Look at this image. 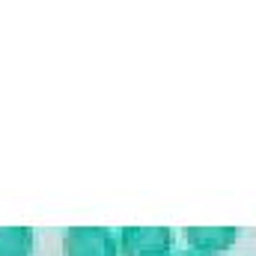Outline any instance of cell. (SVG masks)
<instances>
[{
	"instance_id": "1",
	"label": "cell",
	"mask_w": 256,
	"mask_h": 256,
	"mask_svg": "<svg viewBox=\"0 0 256 256\" xmlns=\"http://www.w3.org/2000/svg\"><path fill=\"white\" fill-rule=\"evenodd\" d=\"M173 248L170 226H122L120 250L122 256H167Z\"/></svg>"
},
{
	"instance_id": "2",
	"label": "cell",
	"mask_w": 256,
	"mask_h": 256,
	"mask_svg": "<svg viewBox=\"0 0 256 256\" xmlns=\"http://www.w3.org/2000/svg\"><path fill=\"white\" fill-rule=\"evenodd\" d=\"M63 250L66 256H116L120 244L108 226H68Z\"/></svg>"
},
{
	"instance_id": "3",
	"label": "cell",
	"mask_w": 256,
	"mask_h": 256,
	"mask_svg": "<svg viewBox=\"0 0 256 256\" xmlns=\"http://www.w3.org/2000/svg\"><path fill=\"white\" fill-rule=\"evenodd\" d=\"M185 238H188V244H191L194 250H200V256L224 254L238 238V230L236 226H188Z\"/></svg>"
},
{
	"instance_id": "4",
	"label": "cell",
	"mask_w": 256,
	"mask_h": 256,
	"mask_svg": "<svg viewBox=\"0 0 256 256\" xmlns=\"http://www.w3.org/2000/svg\"><path fill=\"white\" fill-rule=\"evenodd\" d=\"M33 230L30 226H0V256H30Z\"/></svg>"
},
{
	"instance_id": "5",
	"label": "cell",
	"mask_w": 256,
	"mask_h": 256,
	"mask_svg": "<svg viewBox=\"0 0 256 256\" xmlns=\"http://www.w3.org/2000/svg\"><path fill=\"white\" fill-rule=\"evenodd\" d=\"M179 256H200V254H179Z\"/></svg>"
}]
</instances>
